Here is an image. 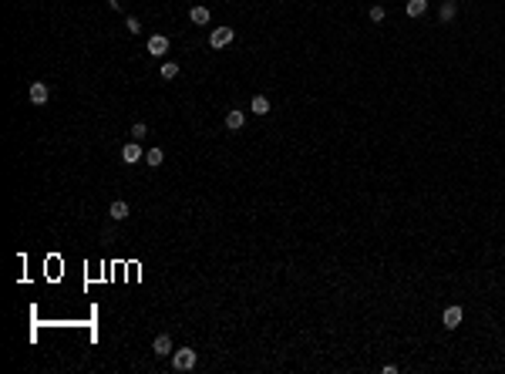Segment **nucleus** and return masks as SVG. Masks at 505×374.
I'll return each mask as SVG.
<instances>
[{
	"label": "nucleus",
	"instance_id": "f257e3e1",
	"mask_svg": "<svg viewBox=\"0 0 505 374\" xmlns=\"http://www.w3.org/2000/svg\"><path fill=\"white\" fill-rule=\"evenodd\" d=\"M195 351L192 347H179V351H172V364H175V371H192L195 367Z\"/></svg>",
	"mask_w": 505,
	"mask_h": 374
},
{
	"label": "nucleus",
	"instance_id": "f03ea898",
	"mask_svg": "<svg viewBox=\"0 0 505 374\" xmlns=\"http://www.w3.org/2000/svg\"><path fill=\"white\" fill-rule=\"evenodd\" d=\"M138 159H145V152H142V145L138 142H125V148H122V162H128V165H135Z\"/></svg>",
	"mask_w": 505,
	"mask_h": 374
},
{
	"label": "nucleus",
	"instance_id": "7ed1b4c3",
	"mask_svg": "<svg viewBox=\"0 0 505 374\" xmlns=\"http://www.w3.org/2000/svg\"><path fill=\"white\" fill-rule=\"evenodd\" d=\"M461 317H465V314H461V307L451 304V307H445V314H441V324H445L448 330H455V327L461 324Z\"/></svg>",
	"mask_w": 505,
	"mask_h": 374
},
{
	"label": "nucleus",
	"instance_id": "20e7f679",
	"mask_svg": "<svg viewBox=\"0 0 505 374\" xmlns=\"http://www.w3.org/2000/svg\"><path fill=\"white\" fill-rule=\"evenodd\" d=\"M229 41H233V27H216L213 34H209V44H213L216 51H219V47H226Z\"/></svg>",
	"mask_w": 505,
	"mask_h": 374
},
{
	"label": "nucleus",
	"instance_id": "39448f33",
	"mask_svg": "<svg viewBox=\"0 0 505 374\" xmlns=\"http://www.w3.org/2000/svg\"><path fill=\"white\" fill-rule=\"evenodd\" d=\"M47 98H51V88H47L44 81H34V84H31V102L34 105H44Z\"/></svg>",
	"mask_w": 505,
	"mask_h": 374
},
{
	"label": "nucleus",
	"instance_id": "423d86ee",
	"mask_svg": "<svg viewBox=\"0 0 505 374\" xmlns=\"http://www.w3.org/2000/svg\"><path fill=\"white\" fill-rule=\"evenodd\" d=\"M165 51H168V37H165V34H155V37H148V54L162 57Z\"/></svg>",
	"mask_w": 505,
	"mask_h": 374
},
{
	"label": "nucleus",
	"instance_id": "0eeeda50",
	"mask_svg": "<svg viewBox=\"0 0 505 374\" xmlns=\"http://www.w3.org/2000/svg\"><path fill=\"white\" fill-rule=\"evenodd\" d=\"M243 125H246V115L239 112V108H233V112H226V128H229V132H239Z\"/></svg>",
	"mask_w": 505,
	"mask_h": 374
},
{
	"label": "nucleus",
	"instance_id": "6e6552de",
	"mask_svg": "<svg viewBox=\"0 0 505 374\" xmlns=\"http://www.w3.org/2000/svg\"><path fill=\"white\" fill-rule=\"evenodd\" d=\"M108 216H112L115 223H122V219H128V203H125V199H115V203L108 206Z\"/></svg>",
	"mask_w": 505,
	"mask_h": 374
},
{
	"label": "nucleus",
	"instance_id": "1a4fd4ad",
	"mask_svg": "<svg viewBox=\"0 0 505 374\" xmlns=\"http://www.w3.org/2000/svg\"><path fill=\"white\" fill-rule=\"evenodd\" d=\"M152 351L155 354H172V337H168V334H158L155 344H152Z\"/></svg>",
	"mask_w": 505,
	"mask_h": 374
},
{
	"label": "nucleus",
	"instance_id": "9d476101",
	"mask_svg": "<svg viewBox=\"0 0 505 374\" xmlns=\"http://www.w3.org/2000/svg\"><path fill=\"white\" fill-rule=\"evenodd\" d=\"M189 21L199 24V27H202V24H209V7H192V11H189Z\"/></svg>",
	"mask_w": 505,
	"mask_h": 374
},
{
	"label": "nucleus",
	"instance_id": "9b49d317",
	"mask_svg": "<svg viewBox=\"0 0 505 374\" xmlns=\"http://www.w3.org/2000/svg\"><path fill=\"white\" fill-rule=\"evenodd\" d=\"M249 108H253L256 115H266L269 112V98H266V95H256V98L249 102Z\"/></svg>",
	"mask_w": 505,
	"mask_h": 374
},
{
	"label": "nucleus",
	"instance_id": "f8f14e48",
	"mask_svg": "<svg viewBox=\"0 0 505 374\" xmlns=\"http://www.w3.org/2000/svg\"><path fill=\"white\" fill-rule=\"evenodd\" d=\"M455 14H458V4H455V0H445L441 11H438V17H441V21H451Z\"/></svg>",
	"mask_w": 505,
	"mask_h": 374
},
{
	"label": "nucleus",
	"instance_id": "ddd939ff",
	"mask_svg": "<svg viewBox=\"0 0 505 374\" xmlns=\"http://www.w3.org/2000/svg\"><path fill=\"white\" fill-rule=\"evenodd\" d=\"M428 11V0H408V17H421Z\"/></svg>",
	"mask_w": 505,
	"mask_h": 374
},
{
	"label": "nucleus",
	"instance_id": "4468645a",
	"mask_svg": "<svg viewBox=\"0 0 505 374\" xmlns=\"http://www.w3.org/2000/svg\"><path fill=\"white\" fill-rule=\"evenodd\" d=\"M162 159H165V152H162V148H148V152H145V162L152 165V169H158Z\"/></svg>",
	"mask_w": 505,
	"mask_h": 374
},
{
	"label": "nucleus",
	"instance_id": "2eb2a0df",
	"mask_svg": "<svg viewBox=\"0 0 505 374\" xmlns=\"http://www.w3.org/2000/svg\"><path fill=\"white\" fill-rule=\"evenodd\" d=\"M162 78H165V81L179 78V64H172V61H165V64H162Z\"/></svg>",
	"mask_w": 505,
	"mask_h": 374
},
{
	"label": "nucleus",
	"instance_id": "dca6fc26",
	"mask_svg": "<svg viewBox=\"0 0 505 374\" xmlns=\"http://www.w3.org/2000/svg\"><path fill=\"white\" fill-rule=\"evenodd\" d=\"M145 135H148V125H145V122H135V125H132V138H135V142H142Z\"/></svg>",
	"mask_w": 505,
	"mask_h": 374
},
{
	"label": "nucleus",
	"instance_id": "f3484780",
	"mask_svg": "<svg viewBox=\"0 0 505 374\" xmlns=\"http://www.w3.org/2000/svg\"><path fill=\"white\" fill-rule=\"evenodd\" d=\"M384 17H387V11H384L381 4H374V7H370V21H374V24H381Z\"/></svg>",
	"mask_w": 505,
	"mask_h": 374
},
{
	"label": "nucleus",
	"instance_id": "a211bd4d",
	"mask_svg": "<svg viewBox=\"0 0 505 374\" xmlns=\"http://www.w3.org/2000/svg\"><path fill=\"white\" fill-rule=\"evenodd\" d=\"M125 27H128V34H138V31H142V21H138V17H125Z\"/></svg>",
	"mask_w": 505,
	"mask_h": 374
}]
</instances>
